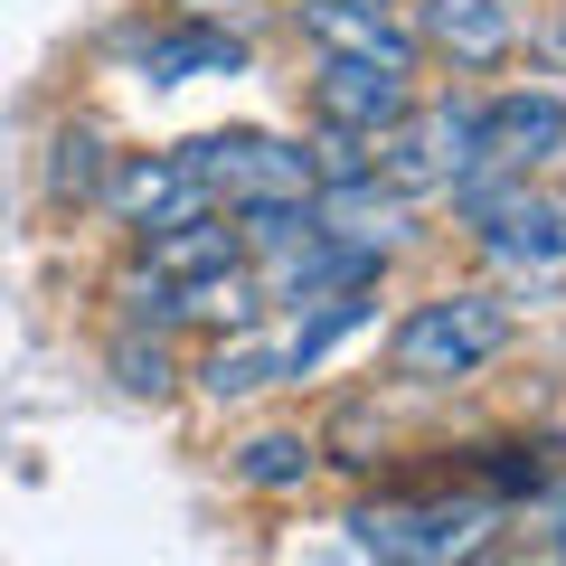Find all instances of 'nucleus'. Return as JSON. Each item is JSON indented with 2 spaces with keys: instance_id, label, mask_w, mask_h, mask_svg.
<instances>
[{
  "instance_id": "obj_1",
  "label": "nucleus",
  "mask_w": 566,
  "mask_h": 566,
  "mask_svg": "<svg viewBox=\"0 0 566 566\" xmlns=\"http://www.w3.org/2000/svg\"><path fill=\"white\" fill-rule=\"evenodd\" d=\"M510 303L501 293H434V303H416L397 322V340H387V368L416 387H453V378H482L491 359L510 349Z\"/></svg>"
},
{
  "instance_id": "obj_2",
  "label": "nucleus",
  "mask_w": 566,
  "mask_h": 566,
  "mask_svg": "<svg viewBox=\"0 0 566 566\" xmlns=\"http://www.w3.org/2000/svg\"><path fill=\"white\" fill-rule=\"evenodd\" d=\"M368 151H378L368 170H387L397 189H453L463 170H482V104H463V95L406 104V114L368 142Z\"/></svg>"
},
{
  "instance_id": "obj_3",
  "label": "nucleus",
  "mask_w": 566,
  "mask_h": 566,
  "mask_svg": "<svg viewBox=\"0 0 566 566\" xmlns=\"http://www.w3.org/2000/svg\"><path fill=\"white\" fill-rule=\"evenodd\" d=\"M482 538H491V501H368V510H349V547L359 557H397V566L482 557Z\"/></svg>"
},
{
  "instance_id": "obj_4",
  "label": "nucleus",
  "mask_w": 566,
  "mask_h": 566,
  "mask_svg": "<svg viewBox=\"0 0 566 566\" xmlns=\"http://www.w3.org/2000/svg\"><path fill=\"white\" fill-rule=\"evenodd\" d=\"M180 161L199 170V189L218 208L312 199V151H303V142H274V133H199V142H180Z\"/></svg>"
},
{
  "instance_id": "obj_5",
  "label": "nucleus",
  "mask_w": 566,
  "mask_h": 566,
  "mask_svg": "<svg viewBox=\"0 0 566 566\" xmlns=\"http://www.w3.org/2000/svg\"><path fill=\"white\" fill-rule=\"evenodd\" d=\"M378 264H387V255H368V245H340L322 218H312V237L274 245L264 303H293V312H312V303H331V293H359V283H378Z\"/></svg>"
},
{
  "instance_id": "obj_6",
  "label": "nucleus",
  "mask_w": 566,
  "mask_h": 566,
  "mask_svg": "<svg viewBox=\"0 0 566 566\" xmlns=\"http://www.w3.org/2000/svg\"><path fill=\"white\" fill-rule=\"evenodd\" d=\"M303 39L322 57H349V66H387V76H416V29L387 20V0H303Z\"/></svg>"
},
{
  "instance_id": "obj_7",
  "label": "nucleus",
  "mask_w": 566,
  "mask_h": 566,
  "mask_svg": "<svg viewBox=\"0 0 566 566\" xmlns=\"http://www.w3.org/2000/svg\"><path fill=\"white\" fill-rule=\"evenodd\" d=\"M104 208H114L133 237H151V227L199 218V208H218V199L199 189V170H189L180 151H133L123 170H104Z\"/></svg>"
},
{
  "instance_id": "obj_8",
  "label": "nucleus",
  "mask_w": 566,
  "mask_h": 566,
  "mask_svg": "<svg viewBox=\"0 0 566 566\" xmlns=\"http://www.w3.org/2000/svg\"><path fill=\"white\" fill-rule=\"evenodd\" d=\"M557 142H566V95H547V85H520V95H491L482 104V161L491 170H538L557 161Z\"/></svg>"
},
{
  "instance_id": "obj_9",
  "label": "nucleus",
  "mask_w": 566,
  "mask_h": 566,
  "mask_svg": "<svg viewBox=\"0 0 566 566\" xmlns=\"http://www.w3.org/2000/svg\"><path fill=\"white\" fill-rule=\"evenodd\" d=\"M406 104H416V95H406V76H387V66L322 57V76H312V114H322V133H349V142H378Z\"/></svg>"
},
{
  "instance_id": "obj_10",
  "label": "nucleus",
  "mask_w": 566,
  "mask_h": 566,
  "mask_svg": "<svg viewBox=\"0 0 566 566\" xmlns=\"http://www.w3.org/2000/svg\"><path fill=\"white\" fill-rule=\"evenodd\" d=\"M416 48H434V57L453 66H501L510 48H520V20H510V0H424L416 10Z\"/></svg>"
},
{
  "instance_id": "obj_11",
  "label": "nucleus",
  "mask_w": 566,
  "mask_h": 566,
  "mask_svg": "<svg viewBox=\"0 0 566 566\" xmlns=\"http://www.w3.org/2000/svg\"><path fill=\"white\" fill-rule=\"evenodd\" d=\"M133 57H142V76H151V85H199V76H237V66H245V39L170 10L161 29H142V39H133Z\"/></svg>"
},
{
  "instance_id": "obj_12",
  "label": "nucleus",
  "mask_w": 566,
  "mask_h": 566,
  "mask_svg": "<svg viewBox=\"0 0 566 566\" xmlns=\"http://www.w3.org/2000/svg\"><path fill=\"white\" fill-rule=\"evenodd\" d=\"M312 218H322L340 245L397 255V245H406V189L378 180V170H359V180H331V199H312Z\"/></svg>"
},
{
  "instance_id": "obj_13",
  "label": "nucleus",
  "mask_w": 566,
  "mask_h": 566,
  "mask_svg": "<svg viewBox=\"0 0 566 566\" xmlns=\"http://www.w3.org/2000/svg\"><path fill=\"white\" fill-rule=\"evenodd\" d=\"M237 255H245V237H237V218H227V208H199V218H170V227H151V237H142V264H151V274H170V283L218 274V264H237Z\"/></svg>"
},
{
  "instance_id": "obj_14",
  "label": "nucleus",
  "mask_w": 566,
  "mask_h": 566,
  "mask_svg": "<svg viewBox=\"0 0 566 566\" xmlns=\"http://www.w3.org/2000/svg\"><path fill=\"white\" fill-rule=\"evenodd\" d=\"M368 312H378V303H368V283H359V293H331V303H312V322L293 331V340H274V349H283V378H303V368H322L331 349H340L349 331L368 322Z\"/></svg>"
},
{
  "instance_id": "obj_15",
  "label": "nucleus",
  "mask_w": 566,
  "mask_h": 566,
  "mask_svg": "<svg viewBox=\"0 0 566 566\" xmlns=\"http://www.w3.org/2000/svg\"><path fill=\"white\" fill-rule=\"evenodd\" d=\"M57 161H48V199L57 208H85V199H104V142L85 133V123H66L57 142H48Z\"/></svg>"
},
{
  "instance_id": "obj_16",
  "label": "nucleus",
  "mask_w": 566,
  "mask_h": 566,
  "mask_svg": "<svg viewBox=\"0 0 566 566\" xmlns=\"http://www.w3.org/2000/svg\"><path fill=\"white\" fill-rule=\"evenodd\" d=\"M237 482H255V491H303V482H312V434H255V444L237 453Z\"/></svg>"
},
{
  "instance_id": "obj_17",
  "label": "nucleus",
  "mask_w": 566,
  "mask_h": 566,
  "mask_svg": "<svg viewBox=\"0 0 566 566\" xmlns=\"http://www.w3.org/2000/svg\"><path fill=\"white\" fill-rule=\"evenodd\" d=\"M283 378V349L274 340H237V349H218V359H208V397H255V387H274Z\"/></svg>"
},
{
  "instance_id": "obj_18",
  "label": "nucleus",
  "mask_w": 566,
  "mask_h": 566,
  "mask_svg": "<svg viewBox=\"0 0 566 566\" xmlns=\"http://www.w3.org/2000/svg\"><path fill=\"white\" fill-rule=\"evenodd\" d=\"M114 378H123V397H170V378H180V368H170V349L161 340H114Z\"/></svg>"
},
{
  "instance_id": "obj_19",
  "label": "nucleus",
  "mask_w": 566,
  "mask_h": 566,
  "mask_svg": "<svg viewBox=\"0 0 566 566\" xmlns=\"http://www.w3.org/2000/svg\"><path fill=\"white\" fill-rule=\"evenodd\" d=\"M491 491H501V501H520V491H538L547 482V463H538V453H528V444H491Z\"/></svg>"
},
{
  "instance_id": "obj_20",
  "label": "nucleus",
  "mask_w": 566,
  "mask_h": 566,
  "mask_svg": "<svg viewBox=\"0 0 566 566\" xmlns=\"http://www.w3.org/2000/svg\"><path fill=\"white\" fill-rule=\"evenodd\" d=\"M180 20H208V29H237V39H255V10H245V0H180Z\"/></svg>"
},
{
  "instance_id": "obj_21",
  "label": "nucleus",
  "mask_w": 566,
  "mask_h": 566,
  "mask_svg": "<svg viewBox=\"0 0 566 566\" xmlns=\"http://www.w3.org/2000/svg\"><path fill=\"white\" fill-rule=\"evenodd\" d=\"M547 547H557V557H566V491H557V501H547Z\"/></svg>"
},
{
  "instance_id": "obj_22",
  "label": "nucleus",
  "mask_w": 566,
  "mask_h": 566,
  "mask_svg": "<svg viewBox=\"0 0 566 566\" xmlns=\"http://www.w3.org/2000/svg\"><path fill=\"white\" fill-rule=\"evenodd\" d=\"M557 161H566V142H557Z\"/></svg>"
}]
</instances>
